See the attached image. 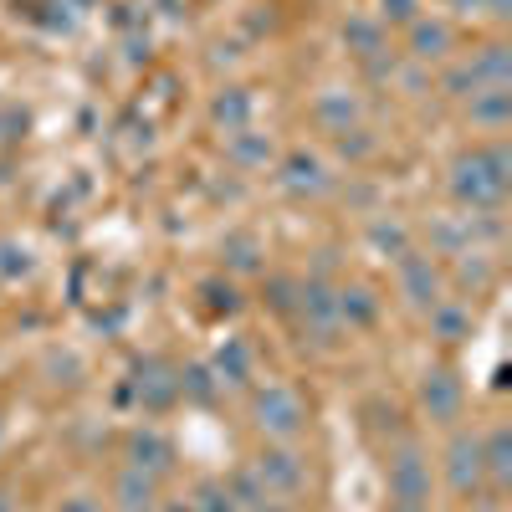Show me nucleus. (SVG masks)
<instances>
[{
	"mask_svg": "<svg viewBox=\"0 0 512 512\" xmlns=\"http://www.w3.org/2000/svg\"><path fill=\"white\" fill-rule=\"evenodd\" d=\"M451 190L461 205L472 210H492L502 205L507 195V149L502 144H487V149H472L456 159V175H451Z\"/></svg>",
	"mask_w": 512,
	"mask_h": 512,
	"instance_id": "f257e3e1",
	"label": "nucleus"
},
{
	"mask_svg": "<svg viewBox=\"0 0 512 512\" xmlns=\"http://www.w3.org/2000/svg\"><path fill=\"white\" fill-rule=\"evenodd\" d=\"M251 415H256V431L272 436V441H292L308 425V405L292 384H267V390H256Z\"/></svg>",
	"mask_w": 512,
	"mask_h": 512,
	"instance_id": "f03ea898",
	"label": "nucleus"
},
{
	"mask_svg": "<svg viewBox=\"0 0 512 512\" xmlns=\"http://www.w3.org/2000/svg\"><path fill=\"white\" fill-rule=\"evenodd\" d=\"M390 497L395 507H425V497H431V461L415 441H400L390 451Z\"/></svg>",
	"mask_w": 512,
	"mask_h": 512,
	"instance_id": "7ed1b4c3",
	"label": "nucleus"
},
{
	"mask_svg": "<svg viewBox=\"0 0 512 512\" xmlns=\"http://www.w3.org/2000/svg\"><path fill=\"white\" fill-rule=\"evenodd\" d=\"M251 472H256V482H262V492H267V497H297V492L308 487V466H303V456L287 451V446L262 451Z\"/></svg>",
	"mask_w": 512,
	"mask_h": 512,
	"instance_id": "20e7f679",
	"label": "nucleus"
},
{
	"mask_svg": "<svg viewBox=\"0 0 512 512\" xmlns=\"http://www.w3.org/2000/svg\"><path fill=\"white\" fill-rule=\"evenodd\" d=\"M446 482L456 497H477L487 487V472H482V436H451L446 446Z\"/></svg>",
	"mask_w": 512,
	"mask_h": 512,
	"instance_id": "39448f33",
	"label": "nucleus"
},
{
	"mask_svg": "<svg viewBox=\"0 0 512 512\" xmlns=\"http://www.w3.org/2000/svg\"><path fill=\"white\" fill-rule=\"evenodd\" d=\"M461 379L451 374V369H431L425 374V384H420V405H425V415H431L436 425H456L461 420Z\"/></svg>",
	"mask_w": 512,
	"mask_h": 512,
	"instance_id": "423d86ee",
	"label": "nucleus"
},
{
	"mask_svg": "<svg viewBox=\"0 0 512 512\" xmlns=\"http://www.w3.org/2000/svg\"><path fill=\"white\" fill-rule=\"evenodd\" d=\"M400 292L425 313L441 303V272L431 267V256H415V251L400 256Z\"/></svg>",
	"mask_w": 512,
	"mask_h": 512,
	"instance_id": "0eeeda50",
	"label": "nucleus"
},
{
	"mask_svg": "<svg viewBox=\"0 0 512 512\" xmlns=\"http://www.w3.org/2000/svg\"><path fill=\"white\" fill-rule=\"evenodd\" d=\"M154 477L149 472H139V466H128V472H118V482H113V502H118V512H154Z\"/></svg>",
	"mask_w": 512,
	"mask_h": 512,
	"instance_id": "6e6552de",
	"label": "nucleus"
},
{
	"mask_svg": "<svg viewBox=\"0 0 512 512\" xmlns=\"http://www.w3.org/2000/svg\"><path fill=\"white\" fill-rule=\"evenodd\" d=\"M466 72H472L477 93H482V88H507V77H512V52L502 47V41H492V47H482L472 62H466Z\"/></svg>",
	"mask_w": 512,
	"mask_h": 512,
	"instance_id": "1a4fd4ad",
	"label": "nucleus"
},
{
	"mask_svg": "<svg viewBox=\"0 0 512 512\" xmlns=\"http://www.w3.org/2000/svg\"><path fill=\"white\" fill-rule=\"evenodd\" d=\"M451 52V26L446 21H410V57L415 62H441Z\"/></svg>",
	"mask_w": 512,
	"mask_h": 512,
	"instance_id": "9d476101",
	"label": "nucleus"
},
{
	"mask_svg": "<svg viewBox=\"0 0 512 512\" xmlns=\"http://www.w3.org/2000/svg\"><path fill=\"white\" fill-rule=\"evenodd\" d=\"M482 472H487L492 487H507L512 482V436L502 431V425L482 441Z\"/></svg>",
	"mask_w": 512,
	"mask_h": 512,
	"instance_id": "9b49d317",
	"label": "nucleus"
},
{
	"mask_svg": "<svg viewBox=\"0 0 512 512\" xmlns=\"http://www.w3.org/2000/svg\"><path fill=\"white\" fill-rule=\"evenodd\" d=\"M287 190H297V195H323V190H328V169H323V159H313V154H292V159H287Z\"/></svg>",
	"mask_w": 512,
	"mask_h": 512,
	"instance_id": "f8f14e48",
	"label": "nucleus"
},
{
	"mask_svg": "<svg viewBox=\"0 0 512 512\" xmlns=\"http://www.w3.org/2000/svg\"><path fill=\"white\" fill-rule=\"evenodd\" d=\"M303 318L313 323V333H333V328H338V297H333L328 287L308 282V287H303Z\"/></svg>",
	"mask_w": 512,
	"mask_h": 512,
	"instance_id": "ddd939ff",
	"label": "nucleus"
},
{
	"mask_svg": "<svg viewBox=\"0 0 512 512\" xmlns=\"http://www.w3.org/2000/svg\"><path fill=\"white\" fill-rule=\"evenodd\" d=\"M246 118H251V93L246 88H231V93L216 98V123H226V134H241Z\"/></svg>",
	"mask_w": 512,
	"mask_h": 512,
	"instance_id": "4468645a",
	"label": "nucleus"
},
{
	"mask_svg": "<svg viewBox=\"0 0 512 512\" xmlns=\"http://www.w3.org/2000/svg\"><path fill=\"white\" fill-rule=\"evenodd\" d=\"M472 123L502 128V123H507V88H482V93H472Z\"/></svg>",
	"mask_w": 512,
	"mask_h": 512,
	"instance_id": "2eb2a0df",
	"label": "nucleus"
},
{
	"mask_svg": "<svg viewBox=\"0 0 512 512\" xmlns=\"http://www.w3.org/2000/svg\"><path fill=\"white\" fill-rule=\"evenodd\" d=\"M216 369H221V384H246V374H251V354H246V344H231L221 349V359H216Z\"/></svg>",
	"mask_w": 512,
	"mask_h": 512,
	"instance_id": "dca6fc26",
	"label": "nucleus"
},
{
	"mask_svg": "<svg viewBox=\"0 0 512 512\" xmlns=\"http://www.w3.org/2000/svg\"><path fill=\"white\" fill-rule=\"evenodd\" d=\"M134 466H139V472H164V466H169V446L159 441V436H134Z\"/></svg>",
	"mask_w": 512,
	"mask_h": 512,
	"instance_id": "f3484780",
	"label": "nucleus"
},
{
	"mask_svg": "<svg viewBox=\"0 0 512 512\" xmlns=\"http://www.w3.org/2000/svg\"><path fill=\"white\" fill-rule=\"evenodd\" d=\"M344 41H349V47H359V57H379L384 52V36H379L374 21H349L344 26Z\"/></svg>",
	"mask_w": 512,
	"mask_h": 512,
	"instance_id": "a211bd4d",
	"label": "nucleus"
},
{
	"mask_svg": "<svg viewBox=\"0 0 512 512\" xmlns=\"http://www.w3.org/2000/svg\"><path fill=\"white\" fill-rule=\"evenodd\" d=\"M431 323H436V333L446 338V344H461V333H466V323H472V318H466L461 308H451V303H436L431 308Z\"/></svg>",
	"mask_w": 512,
	"mask_h": 512,
	"instance_id": "6ab92c4d",
	"label": "nucleus"
},
{
	"mask_svg": "<svg viewBox=\"0 0 512 512\" xmlns=\"http://www.w3.org/2000/svg\"><path fill=\"white\" fill-rule=\"evenodd\" d=\"M338 318H354V323H374V297L364 287L338 292Z\"/></svg>",
	"mask_w": 512,
	"mask_h": 512,
	"instance_id": "aec40b11",
	"label": "nucleus"
},
{
	"mask_svg": "<svg viewBox=\"0 0 512 512\" xmlns=\"http://www.w3.org/2000/svg\"><path fill=\"white\" fill-rule=\"evenodd\" d=\"M318 118L328 123V128H338V134H349V118H354V98L344 103V98H318Z\"/></svg>",
	"mask_w": 512,
	"mask_h": 512,
	"instance_id": "412c9836",
	"label": "nucleus"
},
{
	"mask_svg": "<svg viewBox=\"0 0 512 512\" xmlns=\"http://www.w3.org/2000/svg\"><path fill=\"white\" fill-rule=\"evenodd\" d=\"M195 512H236V497L226 487H200V507Z\"/></svg>",
	"mask_w": 512,
	"mask_h": 512,
	"instance_id": "4be33fe9",
	"label": "nucleus"
},
{
	"mask_svg": "<svg viewBox=\"0 0 512 512\" xmlns=\"http://www.w3.org/2000/svg\"><path fill=\"white\" fill-rule=\"evenodd\" d=\"M420 0H384V21H420Z\"/></svg>",
	"mask_w": 512,
	"mask_h": 512,
	"instance_id": "5701e85b",
	"label": "nucleus"
},
{
	"mask_svg": "<svg viewBox=\"0 0 512 512\" xmlns=\"http://www.w3.org/2000/svg\"><path fill=\"white\" fill-rule=\"evenodd\" d=\"M57 512H103V502H93V497H67Z\"/></svg>",
	"mask_w": 512,
	"mask_h": 512,
	"instance_id": "b1692460",
	"label": "nucleus"
},
{
	"mask_svg": "<svg viewBox=\"0 0 512 512\" xmlns=\"http://www.w3.org/2000/svg\"><path fill=\"white\" fill-rule=\"evenodd\" d=\"M487 16H512V0H482Z\"/></svg>",
	"mask_w": 512,
	"mask_h": 512,
	"instance_id": "393cba45",
	"label": "nucleus"
},
{
	"mask_svg": "<svg viewBox=\"0 0 512 512\" xmlns=\"http://www.w3.org/2000/svg\"><path fill=\"white\" fill-rule=\"evenodd\" d=\"M251 512H287V507H277V502H262V507H251Z\"/></svg>",
	"mask_w": 512,
	"mask_h": 512,
	"instance_id": "a878e982",
	"label": "nucleus"
}]
</instances>
